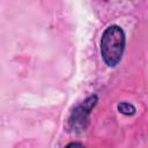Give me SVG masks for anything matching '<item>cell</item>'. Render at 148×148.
<instances>
[{
  "instance_id": "cell-1",
  "label": "cell",
  "mask_w": 148,
  "mask_h": 148,
  "mask_svg": "<svg viewBox=\"0 0 148 148\" xmlns=\"http://www.w3.org/2000/svg\"><path fill=\"white\" fill-rule=\"evenodd\" d=\"M126 44L125 32L119 25L108 27L101 38V56L109 67H116L124 54Z\"/></svg>"
},
{
  "instance_id": "cell-4",
  "label": "cell",
  "mask_w": 148,
  "mask_h": 148,
  "mask_svg": "<svg viewBox=\"0 0 148 148\" xmlns=\"http://www.w3.org/2000/svg\"><path fill=\"white\" fill-rule=\"evenodd\" d=\"M83 145L82 143H79V142H71L67 145V147H82Z\"/></svg>"
},
{
  "instance_id": "cell-3",
  "label": "cell",
  "mask_w": 148,
  "mask_h": 148,
  "mask_svg": "<svg viewBox=\"0 0 148 148\" xmlns=\"http://www.w3.org/2000/svg\"><path fill=\"white\" fill-rule=\"evenodd\" d=\"M117 108H118V111L120 113L125 114V116H133L136 112L135 106L133 104H131V103H127V102H120L117 105Z\"/></svg>"
},
{
  "instance_id": "cell-2",
  "label": "cell",
  "mask_w": 148,
  "mask_h": 148,
  "mask_svg": "<svg viewBox=\"0 0 148 148\" xmlns=\"http://www.w3.org/2000/svg\"><path fill=\"white\" fill-rule=\"evenodd\" d=\"M97 102L98 97L96 95H90L71 111V114L67 119V128L71 133L80 134L86 131L89 124L90 112L96 106Z\"/></svg>"
}]
</instances>
